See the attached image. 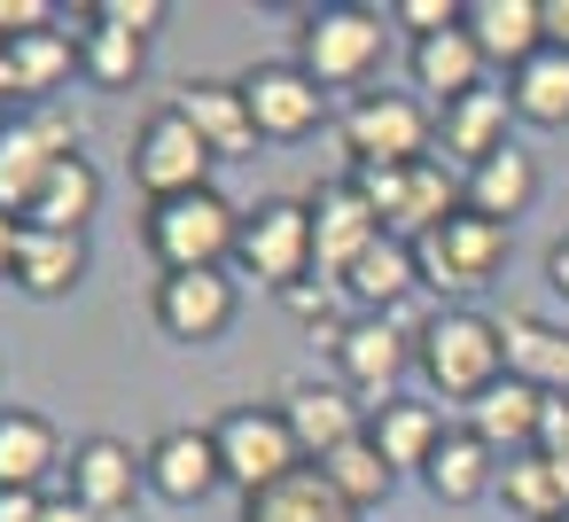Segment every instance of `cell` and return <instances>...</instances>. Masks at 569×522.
<instances>
[{"mask_svg":"<svg viewBox=\"0 0 569 522\" xmlns=\"http://www.w3.org/2000/svg\"><path fill=\"white\" fill-rule=\"evenodd\" d=\"M141 483H149V468H141L133 444H118V436H87V444L71 452V499L94 506L102 522H110L118 506H133Z\"/></svg>","mask_w":569,"mask_h":522,"instance_id":"obj_18","label":"cell"},{"mask_svg":"<svg viewBox=\"0 0 569 522\" xmlns=\"http://www.w3.org/2000/svg\"><path fill=\"white\" fill-rule=\"evenodd\" d=\"M538 429H546V390L499 374L483 398H468V436H483L491 452H538Z\"/></svg>","mask_w":569,"mask_h":522,"instance_id":"obj_15","label":"cell"},{"mask_svg":"<svg viewBox=\"0 0 569 522\" xmlns=\"http://www.w3.org/2000/svg\"><path fill=\"white\" fill-rule=\"evenodd\" d=\"M211 164H219V157L203 149V133H196L172 102L141 118V133H133V180H141L149 203H172V195L211 188Z\"/></svg>","mask_w":569,"mask_h":522,"instance_id":"obj_5","label":"cell"},{"mask_svg":"<svg viewBox=\"0 0 569 522\" xmlns=\"http://www.w3.org/2000/svg\"><path fill=\"white\" fill-rule=\"evenodd\" d=\"M79 71H87L94 87H133V79L149 71V40H133V32H118V24H87V32H79Z\"/></svg>","mask_w":569,"mask_h":522,"instance_id":"obj_35","label":"cell"},{"mask_svg":"<svg viewBox=\"0 0 569 522\" xmlns=\"http://www.w3.org/2000/svg\"><path fill=\"white\" fill-rule=\"evenodd\" d=\"M40 522H102V514H94V506H79V499L63 491V499H48V514H40Z\"/></svg>","mask_w":569,"mask_h":522,"instance_id":"obj_41","label":"cell"},{"mask_svg":"<svg viewBox=\"0 0 569 522\" xmlns=\"http://www.w3.org/2000/svg\"><path fill=\"white\" fill-rule=\"evenodd\" d=\"M157 328L172 343H219L234 328V281H227V265H211V273H157Z\"/></svg>","mask_w":569,"mask_h":522,"instance_id":"obj_13","label":"cell"},{"mask_svg":"<svg viewBox=\"0 0 569 522\" xmlns=\"http://www.w3.org/2000/svg\"><path fill=\"white\" fill-rule=\"evenodd\" d=\"M468 40L483 48V63H499V71H522V63L546 48L538 0H468Z\"/></svg>","mask_w":569,"mask_h":522,"instance_id":"obj_22","label":"cell"},{"mask_svg":"<svg viewBox=\"0 0 569 522\" xmlns=\"http://www.w3.org/2000/svg\"><path fill=\"white\" fill-rule=\"evenodd\" d=\"M375 242H382V219H375V203L351 188V172L328 180V188H312V273H320V281L343 289V273H351Z\"/></svg>","mask_w":569,"mask_h":522,"instance_id":"obj_11","label":"cell"},{"mask_svg":"<svg viewBox=\"0 0 569 522\" xmlns=\"http://www.w3.org/2000/svg\"><path fill=\"white\" fill-rule=\"evenodd\" d=\"M413 265H421V289L476 297V289L507 265V227H491V219H476V211H452L437 234L413 242Z\"/></svg>","mask_w":569,"mask_h":522,"instance_id":"obj_6","label":"cell"},{"mask_svg":"<svg viewBox=\"0 0 569 522\" xmlns=\"http://www.w3.org/2000/svg\"><path fill=\"white\" fill-rule=\"evenodd\" d=\"M336 367H343V382L367 398V413L390 405L398 382H406V367H413V335H406V320H398V312H359V320H343Z\"/></svg>","mask_w":569,"mask_h":522,"instance_id":"obj_10","label":"cell"},{"mask_svg":"<svg viewBox=\"0 0 569 522\" xmlns=\"http://www.w3.org/2000/svg\"><path fill=\"white\" fill-rule=\"evenodd\" d=\"M561 522H569V514H561Z\"/></svg>","mask_w":569,"mask_h":522,"instance_id":"obj_44","label":"cell"},{"mask_svg":"<svg viewBox=\"0 0 569 522\" xmlns=\"http://www.w3.org/2000/svg\"><path fill=\"white\" fill-rule=\"evenodd\" d=\"M172 110L203 133V149H211V157H250V149H258L250 102H242V87H227V79H196V87H180V102H172Z\"/></svg>","mask_w":569,"mask_h":522,"instance_id":"obj_19","label":"cell"},{"mask_svg":"<svg viewBox=\"0 0 569 522\" xmlns=\"http://www.w3.org/2000/svg\"><path fill=\"white\" fill-rule=\"evenodd\" d=\"M9 281L24 297H71L87 281V234H48V227H24L17 234V265Z\"/></svg>","mask_w":569,"mask_h":522,"instance_id":"obj_23","label":"cell"},{"mask_svg":"<svg viewBox=\"0 0 569 522\" xmlns=\"http://www.w3.org/2000/svg\"><path fill=\"white\" fill-rule=\"evenodd\" d=\"M242 522H359V506H351L320 468H297V475L250 491V499H242Z\"/></svg>","mask_w":569,"mask_h":522,"instance_id":"obj_21","label":"cell"},{"mask_svg":"<svg viewBox=\"0 0 569 522\" xmlns=\"http://www.w3.org/2000/svg\"><path fill=\"white\" fill-rule=\"evenodd\" d=\"M546 281H553V297H569V234L546 250Z\"/></svg>","mask_w":569,"mask_h":522,"instance_id":"obj_42","label":"cell"},{"mask_svg":"<svg viewBox=\"0 0 569 522\" xmlns=\"http://www.w3.org/2000/svg\"><path fill=\"white\" fill-rule=\"evenodd\" d=\"M17 234H24V227H17L9 211H0V273H9V265H17Z\"/></svg>","mask_w":569,"mask_h":522,"instance_id":"obj_43","label":"cell"},{"mask_svg":"<svg viewBox=\"0 0 569 522\" xmlns=\"http://www.w3.org/2000/svg\"><path fill=\"white\" fill-rule=\"evenodd\" d=\"M507 118H515L507 87H499V94L476 87V94H460V102L437 110V141H445V157H460V164L476 172V164H491L499 149H515V141H507Z\"/></svg>","mask_w":569,"mask_h":522,"instance_id":"obj_17","label":"cell"},{"mask_svg":"<svg viewBox=\"0 0 569 522\" xmlns=\"http://www.w3.org/2000/svg\"><path fill=\"white\" fill-rule=\"evenodd\" d=\"M281 413H289V429H297V452H305V468H320L328 452H343L351 436H367V405H351V390H328V382H297L289 398H281Z\"/></svg>","mask_w":569,"mask_h":522,"instance_id":"obj_16","label":"cell"},{"mask_svg":"<svg viewBox=\"0 0 569 522\" xmlns=\"http://www.w3.org/2000/svg\"><path fill=\"white\" fill-rule=\"evenodd\" d=\"M538 24H546V48L569 56V0H538Z\"/></svg>","mask_w":569,"mask_h":522,"instance_id":"obj_39","label":"cell"},{"mask_svg":"<svg viewBox=\"0 0 569 522\" xmlns=\"http://www.w3.org/2000/svg\"><path fill=\"white\" fill-rule=\"evenodd\" d=\"M63 157H79V149H71V133L56 118H9L0 126V211L17 227L32 219V203H40V188H48V172Z\"/></svg>","mask_w":569,"mask_h":522,"instance_id":"obj_12","label":"cell"},{"mask_svg":"<svg viewBox=\"0 0 569 522\" xmlns=\"http://www.w3.org/2000/svg\"><path fill=\"white\" fill-rule=\"evenodd\" d=\"M234 258H242V273H258L266 289H305V273H312V203H289V195H273V203H258V211H242V242H234Z\"/></svg>","mask_w":569,"mask_h":522,"instance_id":"obj_7","label":"cell"},{"mask_svg":"<svg viewBox=\"0 0 569 522\" xmlns=\"http://www.w3.org/2000/svg\"><path fill=\"white\" fill-rule=\"evenodd\" d=\"M413 289H421V265H413V242H398V234H382V242L343 273V297H351L359 312H398Z\"/></svg>","mask_w":569,"mask_h":522,"instance_id":"obj_26","label":"cell"},{"mask_svg":"<svg viewBox=\"0 0 569 522\" xmlns=\"http://www.w3.org/2000/svg\"><path fill=\"white\" fill-rule=\"evenodd\" d=\"M234 87H242V102H250L258 141H305V133L328 118V87H320L305 63H250Z\"/></svg>","mask_w":569,"mask_h":522,"instance_id":"obj_9","label":"cell"},{"mask_svg":"<svg viewBox=\"0 0 569 522\" xmlns=\"http://www.w3.org/2000/svg\"><path fill=\"white\" fill-rule=\"evenodd\" d=\"M56 429L32 405H0V491H40L56 475Z\"/></svg>","mask_w":569,"mask_h":522,"instance_id":"obj_25","label":"cell"},{"mask_svg":"<svg viewBox=\"0 0 569 522\" xmlns=\"http://www.w3.org/2000/svg\"><path fill=\"white\" fill-rule=\"evenodd\" d=\"M211 444H219V468H227V483H242V499L305 468V452H297V429H289V413H281V405H234V413H219Z\"/></svg>","mask_w":569,"mask_h":522,"instance_id":"obj_4","label":"cell"},{"mask_svg":"<svg viewBox=\"0 0 569 522\" xmlns=\"http://www.w3.org/2000/svg\"><path fill=\"white\" fill-rule=\"evenodd\" d=\"M390 17H398V24H406L413 40H437V32H452V24H460L468 9H460V0H398Z\"/></svg>","mask_w":569,"mask_h":522,"instance_id":"obj_36","label":"cell"},{"mask_svg":"<svg viewBox=\"0 0 569 522\" xmlns=\"http://www.w3.org/2000/svg\"><path fill=\"white\" fill-rule=\"evenodd\" d=\"M491 460H499V452H491L483 436H468V429H460V436H445V444H437V460L421 468V483H429V499H437V506H468V499L499 491V468H491Z\"/></svg>","mask_w":569,"mask_h":522,"instance_id":"obj_29","label":"cell"},{"mask_svg":"<svg viewBox=\"0 0 569 522\" xmlns=\"http://www.w3.org/2000/svg\"><path fill=\"white\" fill-rule=\"evenodd\" d=\"M367 436H375V452H382L390 468H429L437 444H445V413L421 405V398H390V405H375Z\"/></svg>","mask_w":569,"mask_h":522,"instance_id":"obj_27","label":"cell"},{"mask_svg":"<svg viewBox=\"0 0 569 522\" xmlns=\"http://www.w3.org/2000/svg\"><path fill=\"white\" fill-rule=\"evenodd\" d=\"M149 250L164 273H211L234 258L242 242V211L219 195V188H196V195H172V203H149Z\"/></svg>","mask_w":569,"mask_h":522,"instance_id":"obj_2","label":"cell"},{"mask_svg":"<svg viewBox=\"0 0 569 522\" xmlns=\"http://www.w3.org/2000/svg\"><path fill=\"white\" fill-rule=\"evenodd\" d=\"M483 48L468 40V17L452 24V32H437V40H413V94H437V102H460V94H476L483 87Z\"/></svg>","mask_w":569,"mask_h":522,"instance_id":"obj_24","label":"cell"},{"mask_svg":"<svg viewBox=\"0 0 569 522\" xmlns=\"http://www.w3.org/2000/svg\"><path fill=\"white\" fill-rule=\"evenodd\" d=\"M71 71H79V40L63 24L56 32H32V40H9V87L32 94V102H48Z\"/></svg>","mask_w":569,"mask_h":522,"instance_id":"obj_33","label":"cell"},{"mask_svg":"<svg viewBox=\"0 0 569 522\" xmlns=\"http://www.w3.org/2000/svg\"><path fill=\"white\" fill-rule=\"evenodd\" d=\"M141 468H149V491L172 499V506H196V499H211V491L227 483L211 429H164V436L141 452Z\"/></svg>","mask_w":569,"mask_h":522,"instance_id":"obj_14","label":"cell"},{"mask_svg":"<svg viewBox=\"0 0 569 522\" xmlns=\"http://www.w3.org/2000/svg\"><path fill=\"white\" fill-rule=\"evenodd\" d=\"M94 24H118V32L149 40V32L164 24V0H102V9H94Z\"/></svg>","mask_w":569,"mask_h":522,"instance_id":"obj_37","label":"cell"},{"mask_svg":"<svg viewBox=\"0 0 569 522\" xmlns=\"http://www.w3.org/2000/svg\"><path fill=\"white\" fill-rule=\"evenodd\" d=\"M538 452L569 468V398H546V429H538Z\"/></svg>","mask_w":569,"mask_h":522,"instance_id":"obj_38","label":"cell"},{"mask_svg":"<svg viewBox=\"0 0 569 522\" xmlns=\"http://www.w3.org/2000/svg\"><path fill=\"white\" fill-rule=\"evenodd\" d=\"M320 475H328L359 514H367V506H382V499H390V483H398V468L375 452V436H351L343 452H328V460H320Z\"/></svg>","mask_w":569,"mask_h":522,"instance_id":"obj_34","label":"cell"},{"mask_svg":"<svg viewBox=\"0 0 569 522\" xmlns=\"http://www.w3.org/2000/svg\"><path fill=\"white\" fill-rule=\"evenodd\" d=\"M499 499L522 514V522H561L569 514V468L546 460V452H515L499 468Z\"/></svg>","mask_w":569,"mask_h":522,"instance_id":"obj_31","label":"cell"},{"mask_svg":"<svg viewBox=\"0 0 569 522\" xmlns=\"http://www.w3.org/2000/svg\"><path fill=\"white\" fill-rule=\"evenodd\" d=\"M382 48H390L382 17H375V9H351V0H336V9H305V24H297V63H305L328 94L367 87V79L382 71Z\"/></svg>","mask_w":569,"mask_h":522,"instance_id":"obj_3","label":"cell"},{"mask_svg":"<svg viewBox=\"0 0 569 522\" xmlns=\"http://www.w3.org/2000/svg\"><path fill=\"white\" fill-rule=\"evenodd\" d=\"M40 514H48L40 491H0V522H40Z\"/></svg>","mask_w":569,"mask_h":522,"instance_id":"obj_40","label":"cell"},{"mask_svg":"<svg viewBox=\"0 0 569 522\" xmlns=\"http://www.w3.org/2000/svg\"><path fill=\"white\" fill-rule=\"evenodd\" d=\"M530 203H538V164H530L522 149H499L491 164H476V172H468V211H476V219L515 227Z\"/></svg>","mask_w":569,"mask_h":522,"instance_id":"obj_28","label":"cell"},{"mask_svg":"<svg viewBox=\"0 0 569 522\" xmlns=\"http://www.w3.org/2000/svg\"><path fill=\"white\" fill-rule=\"evenodd\" d=\"M437 141V118L413 102V94H359L351 118H343V149L351 164H421Z\"/></svg>","mask_w":569,"mask_h":522,"instance_id":"obj_8","label":"cell"},{"mask_svg":"<svg viewBox=\"0 0 569 522\" xmlns=\"http://www.w3.org/2000/svg\"><path fill=\"white\" fill-rule=\"evenodd\" d=\"M499 343H507V374L546 390V398H569V328H546L530 312H507L499 320Z\"/></svg>","mask_w":569,"mask_h":522,"instance_id":"obj_20","label":"cell"},{"mask_svg":"<svg viewBox=\"0 0 569 522\" xmlns=\"http://www.w3.org/2000/svg\"><path fill=\"white\" fill-rule=\"evenodd\" d=\"M102 211V172L87 164V157H63L56 172H48V188H40V203H32V219L24 227H48V234H87V219Z\"/></svg>","mask_w":569,"mask_h":522,"instance_id":"obj_30","label":"cell"},{"mask_svg":"<svg viewBox=\"0 0 569 522\" xmlns=\"http://www.w3.org/2000/svg\"><path fill=\"white\" fill-rule=\"evenodd\" d=\"M413 359H421V374H429V390L437 398H483L499 374H507V343H499V320H483V312H468V304H452V312H437V320H421V335H413Z\"/></svg>","mask_w":569,"mask_h":522,"instance_id":"obj_1","label":"cell"},{"mask_svg":"<svg viewBox=\"0 0 569 522\" xmlns=\"http://www.w3.org/2000/svg\"><path fill=\"white\" fill-rule=\"evenodd\" d=\"M507 102L522 126H569V56L561 48H538L522 71H507Z\"/></svg>","mask_w":569,"mask_h":522,"instance_id":"obj_32","label":"cell"}]
</instances>
